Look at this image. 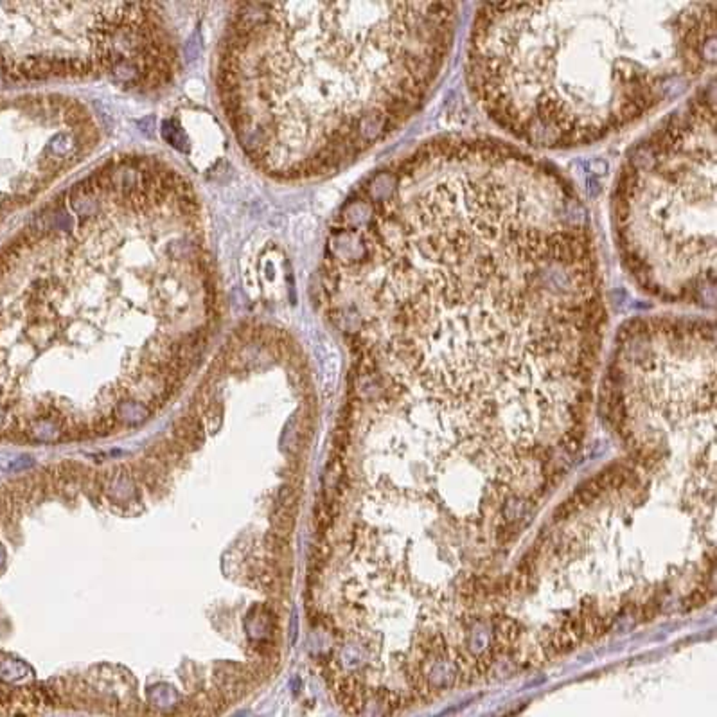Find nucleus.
Returning a JSON list of instances; mask_svg holds the SVG:
<instances>
[{
	"mask_svg": "<svg viewBox=\"0 0 717 717\" xmlns=\"http://www.w3.org/2000/svg\"><path fill=\"white\" fill-rule=\"evenodd\" d=\"M320 293L354 358L352 414L485 444L586 426L606 304L552 164L493 137L422 142L343 203Z\"/></svg>",
	"mask_w": 717,
	"mask_h": 717,
	"instance_id": "obj_1",
	"label": "nucleus"
},
{
	"mask_svg": "<svg viewBox=\"0 0 717 717\" xmlns=\"http://www.w3.org/2000/svg\"><path fill=\"white\" fill-rule=\"evenodd\" d=\"M455 2L243 4L220 90L239 144L284 180L331 175L405 126L453 49Z\"/></svg>",
	"mask_w": 717,
	"mask_h": 717,
	"instance_id": "obj_2",
	"label": "nucleus"
},
{
	"mask_svg": "<svg viewBox=\"0 0 717 717\" xmlns=\"http://www.w3.org/2000/svg\"><path fill=\"white\" fill-rule=\"evenodd\" d=\"M714 62V2H502L476 11L466 78L507 135L572 150L640 123Z\"/></svg>",
	"mask_w": 717,
	"mask_h": 717,
	"instance_id": "obj_3",
	"label": "nucleus"
},
{
	"mask_svg": "<svg viewBox=\"0 0 717 717\" xmlns=\"http://www.w3.org/2000/svg\"><path fill=\"white\" fill-rule=\"evenodd\" d=\"M716 90L714 81L628 151L612 196L621 263L649 297L716 300Z\"/></svg>",
	"mask_w": 717,
	"mask_h": 717,
	"instance_id": "obj_4",
	"label": "nucleus"
},
{
	"mask_svg": "<svg viewBox=\"0 0 717 717\" xmlns=\"http://www.w3.org/2000/svg\"><path fill=\"white\" fill-rule=\"evenodd\" d=\"M54 99L56 97H47L44 110L40 114V108L36 110L38 117H33L29 128L42 119ZM36 101L38 96L13 99L0 97V221H4L11 212L24 207L26 203L33 202L42 189L49 187L58 175L65 171L56 164L15 155V151H31V142L26 139L29 128L24 130V124L31 117Z\"/></svg>",
	"mask_w": 717,
	"mask_h": 717,
	"instance_id": "obj_5",
	"label": "nucleus"
},
{
	"mask_svg": "<svg viewBox=\"0 0 717 717\" xmlns=\"http://www.w3.org/2000/svg\"><path fill=\"white\" fill-rule=\"evenodd\" d=\"M56 13L58 2H0V88L49 80L51 62L63 60L45 38Z\"/></svg>",
	"mask_w": 717,
	"mask_h": 717,
	"instance_id": "obj_6",
	"label": "nucleus"
},
{
	"mask_svg": "<svg viewBox=\"0 0 717 717\" xmlns=\"http://www.w3.org/2000/svg\"><path fill=\"white\" fill-rule=\"evenodd\" d=\"M13 700H15V692L0 685V709H8Z\"/></svg>",
	"mask_w": 717,
	"mask_h": 717,
	"instance_id": "obj_7",
	"label": "nucleus"
},
{
	"mask_svg": "<svg viewBox=\"0 0 717 717\" xmlns=\"http://www.w3.org/2000/svg\"><path fill=\"white\" fill-rule=\"evenodd\" d=\"M245 716H247V712H241V714H236V716H234V717H245Z\"/></svg>",
	"mask_w": 717,
	"mask_h": 717,
	"instance_id": "obj_8",
	"label": "nucleus"
}]
</instances>
